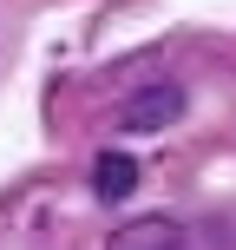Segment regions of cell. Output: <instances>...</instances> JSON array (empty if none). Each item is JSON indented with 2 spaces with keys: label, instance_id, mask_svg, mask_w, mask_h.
Listing matches in <instances>:
<instances>
[{
  "label": "cell",
  "instance_id": "cell-1",
  "mask_svg": "<svg viewBox=\"0 0 236 250\" xmlns=\"http://www.w3.org/2000/svg\"><path fill=\"white\" fill-rule=\"evenodd\" d=\"M177 119H184V86H171V79L125 92V105H118L125 132H164V125H177Z\"/></svg>",
  "mask_w": 236,
  "mask_h": 250
},
{
  "label": "cell",
  "instance_id": "cell-2",
  "mask_svg": "<svg viewBox=\"0 0 236 250\" xmlns=\"http://www.w3.org/2000/svg\"><path fill=\"white\" fill-rule=\"evenodd\" d=\"M105 250H184V230H177L171 217L145 211V217H131V224H118L112 237H105Z\"/></svg>",
  "mask_w": 236,
  "mask_h": 250
},
{
  "label": "cell",
  "instance_id": "cell-3",
  "mask_svg": "<svg viewBox=\"0 0 236 250\" xmlns=\"http://www.w3.org/2000/svg\"><path fill=\"white\" fill-rule=\"evenodd\" d=\"M138 191V158H125V151H99L92 158V198L99 204H118Z\"/></svg>",
  "mask_w": 236,
  "mask_h": 250
},
{
  "label": "cell",
  "instance_id": "cell-4",
  "mask_svg": "<svg viewBox=\"0 0 236 250\" xmlns=\"http://www.w3.org/2000/svg\"><path fill=\"white\" fill-rule=\"evenodd\" d=\"M184 250H230V244H223V224H197V230H184Z\"/></svg>",
  "mask_w": 236,
  "mask_h": 250
}]
</instances>
